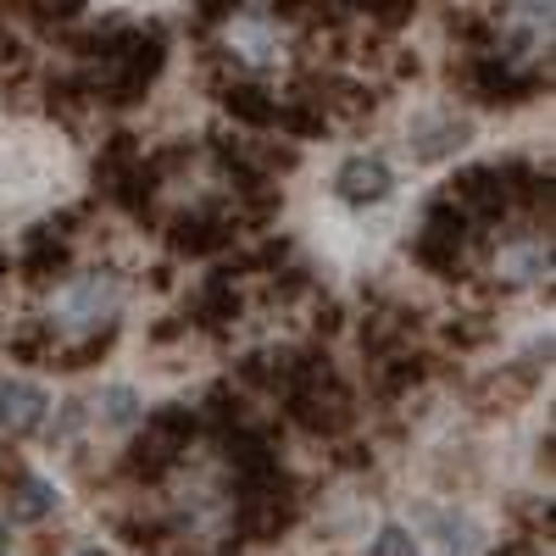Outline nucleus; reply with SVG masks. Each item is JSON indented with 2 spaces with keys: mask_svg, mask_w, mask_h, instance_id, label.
Listing matches in <instances>:
<instances>
[{
  "mask_svg": "<svg viewBox=\"0 0 556 556\" xmlns=\"http://www.w3.org/2000/svg\"><path fill=\"white\" fill-rule=\"evenodd\" d=\"M390 190H395V173H390L384 156H367V151H362V156H345V162L334 167V195H340L345 206H356V212L384 206Z\"/></svg>",
  "mask_w": 556,
  "mask_h": 556,
  "instance_id": "nucleus-1",
  "label": "nucleus"
},
{
  "mask_svg": "<svg viewBox=\"0 0 556 556\" xmlns=\"http://www.w3.org/2000/svg\"><path fill=\"white\" fill-rule=\"evenodd\" d=\"M112 306H117V290H112V278H101V273L73 278V285L56 295L62 329H96L101 317H112Z\"/></svg>",
  "mask_w": 556,
  "mask_h": 556,
  "instance_id": "nucleus-2",
  "label": "nucleus"
},
{
  "mask_svg": "<svg viewBox=\"0 0 556 556\" xmlns=\"http://www.w3.org/2000/svg\"><path fill=\"white\" fill-rule=\"evenodd\" d=\"M406 134H412V156L417 162H445V156H456L473 139V123L456 117V112H424V117H412Z\"/></svg>",
  "mask_w": 556,
  "mask_h": 556,
  "instance_id": "nucleus-3",
  "label": "nucleus"
},
{
  "mask_svg": "<svg viewBox=\"0 0 556 556\" xmlns=\"http://www.w3.org/2000/svg\"><path fill=\"white\" fill-rule=\"evenodd\" d=\"M45 412H51V390H45L39 379H0V429L7 434H34L45 424Z\"/></svg>",
  "mask_w": 556,
  "mask_h": 556,
  "instance_id": "nucleus-4",
  "label": "nucleus"
},
{
  "mask_svg": "<svg viewBox=\"0 0 556 556\" xmlns=\"http://www.w3.org/2000/svg\"><path fill=\"white\" fill-rule=\"evenodd\" d=\"M228 45H235L251 67H273L278 62V28L262 12H251V17H240L235 28H228Z\"/></svg>",
  "mask_w": 556,
  "mask_h": 556,
  "instance_id": "nucleus-5",
  "label": "nucleus"
},
{
  "mask_svg": "<svg viewBox=\"0 0 556 556\" xmlns=\"http://www.w3.org/2000/svg\"><path fill=\"white\" fill-rule=\"evenodd\" d=\"M96 417L106 429H128L134 417H139V390L134 384H106L101 401H96Z\"/></svg>",
  "mask_w": 556,
  "mask_h": 556,
  "instance_id": "nucleus-6",
  "label": "nucleus"
},
{
  "mask_svg": "<svg viewBox=\"0 0 556 556\" xmlns=\"http://www.w3.org/2000/svg\"><path fill=\"white\" fill-rule=\"evenodd\" d=\"M367 556H424V551H417V534L406 523H384L374 545H367Z\"/></svg>",
  "mask_w": 556,
  "mask_h": 556,
  "instance_id": "nucleus-7",
  "label": "nucleus"
},
{
  "mask_svg": "<svg viewBox=\"0 0 556 556\" xmlns=\"http://www.w3.org/2000/svg\"><path fill=\"white\" fill-rule=\"evenodd\" d=\"M51 506H56V490L45 484V479H28V484H23V495H17V506H12V513H17L23 523H34V518H45V513H51Z\"/></svg>",
  "mask_w": 556,
  "mask_h": 556,
  "instance_id": "nucleus-8",
  "label": "nucleus"
},
{
  "mask_svg": "<svg viewBox=\"0 0 556 556\" xmlns=\"http://www.w3.org/2000/svg\"><path fill=\"white\" fill-rule=\"evenodd\" d=\"M0 556H12V534H7V523H0Z\"/></svg>",
  "mask_w": 556,
  "mask_h": 556,
  "instance_id": "nucleus-9",
  "label": "nucleus"
},
{
  "mask_svg": "<svg viewBox=\"0 0 556 556\" xmlns=\"http://www.w3.org/2000/svg\"><path fill=\"white\" fill-rule=\"evenodd\" d=\"M78 556H112V551H106V545H84Z\"/></svg>",
  "mask_w": 556,
  "mask_h": 556,
  "instance_id": "nucleus-10",
  "label": "nucleus"
}]
</instances>
